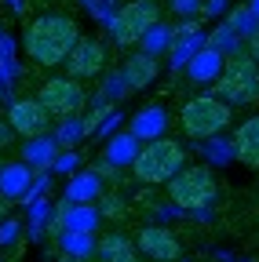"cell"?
Masks as SVG:
<instances>
[{
	"label": "cell",
	"mask_w": 259,
	"mask_h": 262,
	"mask_svg": "<svg viewBox=\"0 0 259 262\" xmlns=\"http://www.w3.org/2000/svg\"><path fill=\"white\" fill-rule=\"evenodd\" d=\"M77 40H81V33H77L73 18H66V15H41V18H33L26 26L22 48L41 66H58V62H66V55L73 51Z\"/></svg>",
	"instance_id": "1"
},
{
	"label": "cell",
	"mask_w": 259,
	"mask_h": 262,
	"mask_svg": "<svg viewBox=\"0 0 259 262\" xmlns=\"http://www.w3.org/2000/svg\"><path fill=\"white\" fill-rule=\"evenodd\" d=\"M215 95L226 102H255L259 98V62L245 51H230L215 77Z\"/></svg>",
	"instance_id": "2"
},
{
	"label": "cell",
	"mask_w": 259,
	"mask_h": 262,
	"mask_svg": "<svg viewBox=\"0 0 259 262\" xmlns=\"http://www.w3.org/2000/svg\"><path fill=\"white\" fill-rule=\"evenodd\" d=\"M186 164V153H183V146L175 142V139H150V142H143L139 146V157H135V164H132V171H135V179L139 182H168L179 168Z\"/></svg>",
	"instance_id": "3"
},
{
	"label": "cell",
	"mask_w": 259,
	"mask_h": 262,
	"mask_svg": "<svg viewBox=\"0 0 259 262\" xmlns=\"http://www.w3.org/2000/svg\"><path fill=\"white\" fill-rule=\"evenodd\" d=\"M230 117H234V106L219 95H197L179 113L186 135H193V139H219V131L230 124Z\"/></svg>",
	"instance_id": "4"
},
{
	"label": "cell",
	"mask_w": 259,
	"mask_h": 262,
	"mask_svg": "<svg viewBox=\"0 0 259 262\" xmlns=\"http://www.w3.org/2000/svg\"><path fill=\"white\" fill-rule=\"evenodd\" d=\"M215 175L208 168H179L168 179V196L183 211H205L215 201Z\"/></svg>",
	"instance_id": "5"
},
{
	"label": "cell",
	"mask_w": 259,
	"mask_h": 262,
	"mask_svg": "<svg viewBox=\"0 0 259 262\" xmlns=\"http://www.w3.org/2000/svg\"><path fill=\"white\" fill-rule=\"evenodd\" d=\"M161 18L157 4L153 0H132V4H124L113 18H110V29H113V40L124 44V48H132L143 40V33Z\"/></svg>",
	"instance_id": "6"
},
{
	"label": "cell",
	"mask_w": 259,
	"mask_h": 262,
	"mask_svg": "<svg viewBox=\"0 0 259 262\" xmlns=\"http://www.w3.org/2000/svg\"><path fill=\"white\" fill-rule=\"evenodd\" d=\"M41 102H44V110L55 113V117L81 113V110H84V88L77 84V77H73V80H66V77H51V80L41 88Z\"/></svg>",
	"instance_id": "7"
},
{
	"label": "cell",
	"mask_w": 259,
	"mask_h": 262,
	"mask_svg": "<svg viewBox=\"0 0 259 262\" xmlns=\"http://www.w3.org/2000/svg\"><path fill=\"white\" fill-rule=\"evenodd\" d=\"M135 248L146 258H153V262H175V258H183V244L175 241V233L165 229V226H146L139 233V241H135Z\"/></svg>",
	"instance_id": "8"
},
{
	"label": "cell",
	"mask_w": 259,
	"mask_h": 262,
	"mask_svg": "<svg viewBox=\"0 0 259 262\" xmlns=\"http://www.w3.org/2000/svg\"><path fill=\"white\" fill-rule=\"evenodd\" d=\"M8 124L18 131V135H41L48 124V110L41 98H15L8 106Z\"/></svg>",
	"instance_id": "9"
},
{
	"label": "cell",
	"mask_w": 259,
	"mask_h": 262,
	"mask_svg": "<svg viewBox=\"0 0 259 262\" xmlns=\"http://www.w3.org/2000/svg\"><path fill=\"white\" fill-rule=\"evenodd\" d=\"M103 66H106V48L99 40H77L73 51L66 55L70 77H95V73H103Z\"/></svg>",
	"instance_id": "10"
},
{
	"label": "cell",
	"mask_w": 259,
	"mask_h": 262,
	"mask_svg": "<svg viewBox=\"0 0 259 262\" xmlns=\"http://www.w3.org/2000/svg\"><path fill=\"white\" fill-rule=\"evenodd\" d=\"M139 146H143V142L132 135V127H128V131H121V135H110V142H106V149H103V160L110 164L113 171H124V168H132V164H135Z\"/></svg>",
	"instance_id": "11"
},
{
	"label": "cell",
	"mask_w": 259,
	"mask_h": 262,
	"mask_svg": "<svg viewBox=\"0 0 259 262\" xmlns=\"http://www.w3.org/2000/svg\"><path fill=\"white\" fill-rule=\"evenodd\" d=\"M132 135H135L139 142H150V139L168 135V110H165V106H143V110L132 117Z\"/></svg>",
	"instance_id": "12"
},
{
	"label": "cell",
	"mask_w": 259,
	"mask_h": 262,
	"mask_svg": "<svg viewBox=\"0 0 259 262\" xmlns=\"http://www.w3.org/2000/svg\"><path fill=\"white\" fill-rule=\"evenodd\" d=\"M121 77H124L128 91H143V88H150V84H153V77H157V55L135 51L132 58L124 62V70H121Z\"/></svg>",
	"instance_id": "13"
},
{
	"label": "cell",
	"mask_w": 259,
	"mask_h": 262,
	"mask_svg": "<svg viewBox=\"0 0 259 262\" xmlns=\"http://www.w3.org/2000/svg\"><path fill=\"white\" fill-rule=\"evenodd\" d=\"M103 196V175L99 171H73L66 182V201L70 204H95Z\"/></svg>",
	"instance_id": "14"
},
{
	"label": "cell",
	"mask_w": 259,
	"mask_h": 262,
	"mask_svg": "<svg viewBox=\"0 0 259 262\" xmlns=\"http://www.w3.org/2000/svg\"><path fill=\"white\" fill-rule=\"evenodd\" d=\"M29 182H33V164H4L0 168V196H8V201H22V193L29 189Z\"/></svg>",
	"instance_id": "15"
},
{
	"label": "cell",
	"mask_w": 259,
	"mask_h": 262,
	"mask_svg": "<svg viewBox=\"0 0 259 262\" xmlns=\"http://www.w3.org/2000/svg\"><path fill=\"white\" fill-rule=\"evenodd\" d=\"M234 157L248 168H259V117H248L234 131Z\"/></svg>",
	"instance_id": "16"
},
{
	"label": "cell",
	"mask_w": 259,
	"mask_h": 262,
	"mask_svg": "<svg viewBox=\"0 0 259 262\" xmlns=\"http://www.w3.org/2000/svg\"><path fill=\"white\" fill-rule=\"evenodd\" d=\"M219 70H223V51H215L212 44L197 48V55H193V58L186 62L190 80H197V84H212V80L219 77Z\"/></svg>",
	"instance_id": "17"
},
{
	"label": "cell",
	"mask_w": 259,
	"mask_h": 262,
	"mask_svg": "<svg viewBox=\"0 0 259 262\" xmlns=\"http://www.w3.org/2000/svg\"><path fill=\"white\" fill-rule=\"evenodd\" d=\"M208 44V37L201 29H186V33H175L172 37V48H168V58H172V66L175 70H183V66L197 55V48H205Z\"/></svg>",
	"instance_id": "18"
},
{
	"label": "cell",
	"mask_w": 259,
	"mask_h": 262,
	"mask_svg": "<svg viewBox=\"0 0 259 262\" xmlns=\"http://www.w3.org/2000/svg\"><path fill=\"white\" fill-rule=\"evenodd\" d=\"M55 153H58V142H55V135H33V139H29V142L22 146V160H26V164H33L37 171L51 168Z\"/></svg>",
	"instance_id": "19"
},
{
	"label": "cell",
	"mask_w": 259,
	"mask_h": 262,
	"mask_svg": "<svg viewBox=\"0 0 259 262\" xmlns=\"http://www.w3.org/2000/svg\"><path fill=\"white\" fill-rule=\"evenodd\" d=\"M58 251L66 258H88V255H95V233L91 229H62Z\"/></svg>",
	"instance_id": "20"
},
{
	"label": "cell",
	"mask_w": 259,
	"mask_h": 262,
	"mask_svg": "<svg viewBox=\"0 0 259 262\" xmlns=\"http://www.w3.org/2000/svg\"><path fill=\"white\" fill-rule=\"evenodd\" d=\"M95 251H99L106 262H132V258L139 255V248L128 241L124 233H106L99 244H95Z\"/></svg>",
	"instance_id": "21"
},
{
	"label": "cell",
	"mask_w": 259,
	"mask_h": 262,
	"mask_svg": "<svg viewBox=\"0 0 259 262\" xmlns=\"http://www.w3.org/2000/svg\"><path fill=\"white\" fill-rule=\"evenodd\" d=\"M18 77V62H15V40L0 29V95H8Z\"/></svg>",
	"instance_id": "22"
},
{
	"label": "cell",
	"mask_w": 259,
	"mask_h": 262,
	"mask_svg": "<svg viewBox=\"0 0 259 262\" xmlns=\"http://www.w3.org/2000/svg\"><path fill=\"white\" fill-rule=\"evenodd\" d=\"M172 37H175V29L168 26V22H153L146 33H143V40H139V48L146 51V55H168V48H172Z\"/></svg>",
	"instance_id": "23"
},
{
	"label": "cell",
	"mask_w": 259,
	"mask_h": 262,
	"mask_svg": "<svg viewBox=\"0 0 259 262\" xmlns=\"http://www.w3.org/2000/svg\"><path fill=\"white\" fill-rule=\"evenodd\" d=\"M88 139V127H84V117L81 113H70V117H62V124L55 127V142L62 149H77V142Z\"/></svg>",
	"instance_id": "24"
},
{
	"label": "cell",
	"mask_w": 259,
	"mask_h": 262,
	"mask_svg": "<svg viewBox=\"0 0 259 262\" xmlns=\"http://www.w3.org/2000/svg\"><path fill=\"white\" fill-rule=\"evenodd\" d=\"M51 219H55V211H51V204H48V196H37L33 204H29V237L33 241H41L44 233H48V226H51Z\"/></svg>",
	"instance_id": "25"
},
{
	"label": "cell",
	"mask_w": 259,
	"mask_h": 262,
	"mask_svg": "<svg viewBox=\"0 0 259 262\" xmlns=\"http://www.w3.org/2000/svg\"><path fill=\"white\" fill-rule=\"evenodd\" d=\"M208 44H212L215 51H223V55H226V51H234V44H237V29H234L230 22L219 26V29L212 33V37H208Z\"/></svg>",
	"instance_id": "26"
},
{
	"label": "cell",
	"mask_w": 259,
	"mask_h": 262,
	"mask_svg": "<svg viewBox=\"0 0 259 262\" xmlns=\"http://www.w3.org/2000/svg\"><path fill=\"white\" fill-rule=\"evenodd\" d=\"M230 26L237 29V37H245V33H252V29L259 26V18H255V11L245 4V8H237V11L230 15Z\"/></svg>",
	"instance_id": "27"
},
{
	"label": "cell",
	"mask_w": 259,
	"mask_h": 262,
	"mask_svg": "<svg viewBox=\"0 0 259 262\" xmlns=\"http://www.w3.org/2000/svg\"><path fill=\"white\" fill-rule=\"evenodd\" d=\"M77 164H81L77 149H62V153H55V160H51V171H58V175H73Z\"/></svg>",
	"instance_id": "28"
},
{
	"label": "cell",
	"mask_w": 259,
	"mask_h": 262,
	"mask_svg": "<svg viewBox=\"0 0 259 262\" xmlns=\"http://www.w3.org/2000/svg\"><path fill=\"white\" fill-rule=\"evenodd\" d=\"M37 196H48V175H33V182H29V189L22 193V204H33Z\"/></svg>",
	"instance_id": "29"
},
{
	"label": "cell",
	"mask_w": 259,
	"mask_h": 262,
	"mask_svg": "<svg viewBox=\"0 0 259 262\" xmlns=\"http://www.w3.org/2000/svg\"><path fill=\"white\" fill-rule=\"evenodd\" d=\"M205 8V0H172V11L179 15V18H193Z\"/></svg>",
	"instance_id": "30"
},
{
	"label": "cell",
	"mask_w": 259,
	"mask_h": 262,
	"mask_svg": "<svg viewBox=\"0 0 259 262\" xmlns=\"http://www.w3.org/2000/svg\"><path fill=\"white\" fill-rule=\"evenodd\" d=\"M124 215V201L113 193H103V219H121Z\"/></svg>",
	"instance_id": "31"
},
{
	"label": "cell",
	"mask_w": 259,
	"mask_h": 262,
	"mask_svg": "<svg viewBox=\"0 0 259 262\" xmlns=\"http://www.w3.org/2000/svg\"><path fill=\"white\" fill-rule=\"evenodd\" d=\"M18 233H22V222L4 219V222H0V248H4V244H11V241H18Z\"/></svg>",
	"instance_id": "32"
},
{
	"label": "cell",
	"mask_w": 259,
	"mask_h": 262,
	"mask_svg": "<svg viewBox=\"0 0 259 262\" xmlns=\"http://www.w3.org/2000/svg\"><path fill=\"white\" fill-rule=\"evenodd\" d=\"M248 55H252V58L259 62V26H255V29L248 33Z\"/></svg>",
	"instance_id": "33"
},
{
	"label": "cell",
	"mask_w": 259,
	"mask_h": 262,
	"mask_svg": "<svg viewBox=\"0 0 259 262\" xmlns=\"http://www.w3.org/2000/svg\"><path fill=\"white\" fill-rule=\"evenodd\" d=\"M117 124H121V113H113V110H110V117L103 120V135H110V131H113Z\"/></svg>",
	"instance_id": "34"
},
{
	"label": "cell",
	"mask_w": 259,
	"mask_h": 262,
	"mask_svg": "<svg viewBox=\"0 0 259 262\" xmlns=\"http://www.w3.org/2000/svg\"><path fill=\"white\" fill-rule=\"evenodd\" d=\"M223 8H226V0H205V8H201V11H208V15H219Z\"/></svg>",
	"instance_id": "35"
},
{
	"label": "cell",
	"mask_w": 259,
	"mask_h": 262,
	"mask_svg": "<svg viewBox=\"0 0 259 262\" xmlns=\"http://www.w3.org/2000/svg\"><path fill=\"white\" fill-rule=\"evenodd\" d=\"M15 131V127H11ZM11 131H8V124H0V142H11Z\"/></svg>",
	"instance_id": "36"
},
{
	"label": "cell",
	"mask_w": 259,
	"mask_h": 262,
	"mask_svg": "<svg viewBox=\"0 0 259 262\" xmlns=\"http://www.w3.org/2000/svg\"><path fill=\"white\" fill-rule=\"evenodd\" d=\"M248 8L255 11V18H259V0H248Z\"/></svg>",
	"instance_id": "37"
}]
</instances>
